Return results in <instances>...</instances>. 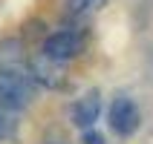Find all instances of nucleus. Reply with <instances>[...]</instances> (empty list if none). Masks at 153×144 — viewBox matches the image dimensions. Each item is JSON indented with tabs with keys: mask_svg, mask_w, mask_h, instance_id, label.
I'll return each mask as SVG.
<instances>
[{
	"mask_svg": "<svg viewBox=\"0 0 153 144\" xmlns=\"http://www.w3.org/2000/svg\"><path fill=\"white\" fill-rule=\"evenodd\" d=\"M35 86L26 75H17L15 69H0V107L3 110H23L29 107Z\"/></svg>",
	"mask_w": 153,
	"mask_h": 144,
	"instance_id": "f257e3e1",
	"label": "nucleus"
},
{
	"mask_svg": "<svg viewBox=\"0 0 153 144\" xmlns=\"http://www.w3.org/2000/svg\"><path fill=\"white\" fill-rule=\"evenodd\" d=\"M84 52V38L78 32H55L43 41V55L49 61H69Z\"/></svg>",
	"mask_w": 153,
	"mask_h": 144,
	"instance_id": "f03ea898",
	"label": "nucleus"
},
{
	"mask_svg": "<svg viewBox=\"0 0 153 144\" xmlns=\"http://www.w3.org/2000/svg\"><path fill=\"white\" fill-rule=\"evenodd\" d=\"M139 110L130 98H116L110 107V127L116 136H133L139 130Z\"/></svg>",
	"mask_w": 153,
	"mask_h": 144,
	"instance_id": "7ed1b4c3",
	"label": "nucleus"
},
{
	"mask_svg": "<svg viewBox=\"0 0 153 144\" xmlns=\"http://www.w3.org/2000/svg\"><path fill=\"white\" fill-rule=\"evenodd\" d=\"M98 110H101V98L98 92H87L84 98H78V104L72 107V124L81 130L93 127V121L98 118Z\"/></svg>",
	"mask_w": 153,
	"mask_h": 144,
	"instance_id": "20e7f679",
	"label": "nucleus"
},
{
	"mask_svg": "<svg viewBox=\"0 0 153 144\" xmlns=\"http://www.w3.org/2000/svg\"><path fill=\"white\" fill-rule=\"evenodd\" d=\"M20 64H23V43L3 41L0 43V69H17Z\"/></svg>",
	"mask_w": 153,
	"mask_h": 144,
	"instance_id": "39448f33",
	"label": "nucleus"
},
{
	"mask_svg": "<svg viewBox=\"0 0 153 144\" xmlns=\"http://www.w3.org/2000/svg\"><path fill=\"white\" fill-rule=\"evenodd\" d=\"M32 72L38 75V81H43L46 86H58L61 84V72L49 64V58H46L43 52H41V58L32 61Z\"/></svg>",
	"mask_w": 153,
	"mask_h": 144,
	"instance_id": "423d86ee",
	"label": "nucleus"
},
{
	"mask_svg": "<svg viewBox=\"0 0 153 144\" xmlns=\"http://www.w3.org/2000/svg\"><path fill=\"white\" fill-rule=\"evenodd\" d=\"M81 144H104V136L98 133V130H90V127H87V133H84V138H81Z\"/></svg>",
	"mask_w": 153,
	"mask_h": 144,
	"instance_id": "0eeeda50",
	"label": "nucleus"
},
{
	"mask_svg": "<svg viewBox=\"0 0 153 144\" xmlns=\"http://www.w3.org/2000/svg\"><path fill=\"white\" fill-rule=\"evenodd\" d=\"M3 136H9V124L3 121V115H0V138H3Z\"/></svg>",
	"mask_w": 153,
	"mask_h": 144,
	"instance_id": "6e6552de",
	"label": "nucleus"
}]
</instances>
